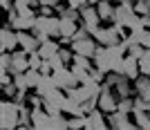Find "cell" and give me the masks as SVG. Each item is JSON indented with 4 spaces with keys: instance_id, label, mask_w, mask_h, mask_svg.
<instances>
[{
    "instance_id": "obj_1",
    "label": "cell",
    "mask_w": 150,
    "mask_h": 130,
    "mask_svg": "<svg viewBox=\"0 0 150 130\" xmlns=\"http://www.w3.org/2000/svg\"><path fill=\"white\" fill-rule=\"evenodd\" d=\"M18 119H20V103H16L13 99L0 101V128L5 130L18 128Z\"/></svg>"
},
{
    "instance_id": "obj_2",
    "label": "cell",
    "mask_w": 150,
    "mask_h": 130,
    "mask_svg": "<svg viewBox=\"0 0 150 130\" xmlns=\"http://www.w3.org/2000/svg\"><path fill=\"white\" fill-rule=\"evenodd\" d=\"M34 31H45L52 38L61 36V16H36V25L31 27Z\"/></svg>"
},
{
    "instance_id": "obj_3",
    "label": "cell",
    "mask_w": 150,
    "mask_h": 130,
    "mask_svg": "<svg viewBox=\"0 0 150 130\" xmlns=\"http://www.w3.org/2000/svg\"><path fill=\"white\" fill-rule=\"evenodd\" d=\"M81 23L85 27H88L90 31H96L101 27V16H99V9H96V5H85V7H81Z\"/></svg>"
},
{
    "instance_id": "obj_4",
    "label": "cell",
    "mask_w": 150,
    "mask_h": 130,
    "mask_svg": "<svg viewBox=\"0 0 150 130\" xmlns=\"http://www.w3.org/2000/svg\"><path fill=\"white\" fill-rule=\"evenodd\" d=\"M52 76H54V83H56L58 87H63V90L74 87V85H79V83H81V81H79V76H76L74 72H72V67H67V65H65V67H61V70H56Z\"/></svg>"
},
{
    "instance_id": "obj_5",
    "label": "cell",
    "mask_w": 150,
    "mask_h": 130,
    "mask_svg": "<svg viewBox=\"0 0 150 130\" xmlns=\"http://www.w3.org/2000/svg\"><path fill=\"white\" fill-rule=\"evenodd\" d=\"M99 108L105 112V114L119 110V97L112 92V87L103 85V90H101V94H99Z\"/></svg>"
},
{
    "instance_id": "obj_6",
    "label": "cell",
    "mask_w": 150,
    "mask_h": 130,
    "mask_svg": "<svg viewBox=\"0 0 150 130\" xmlns=\"http://www.w3.org/2000/svg\"><path fill=\"white\" fill-rule=\"evenodd\" d=\"M0 50L2 52L18 50V31L13 27H9V25L2 27V31H0Z\"/></svg>"
},
{
    "instance_id": "obj_7",
    "label": "cell",
    "mask_w": 150,
    "mask_h": 130,
    "mask_svg": "<svg viewBox=\"0 0 150 130\" xmlns=\"http://www.w3.org/2000/svg\"><path fill=\"white\" fill-rule=\"evenodd\" d=\"M18 31V47H23L25 52H36L38 47H40V43H38V38H36V34L31 29H16Z\"/></svg>"
},
{
    "instance_id": "obj_8",
    "label": "cell",
    "mask_w": 150,
    "mask_h": 130,
    "mask_svg": "<svg viewBox=\"0 0 150 130\" xmlns=\"http://www.w3.org/2000/svg\"><path fill=\"white\" fill-rule=\"evenodd\" d=\"M29 70V52H25L23 47L11 52V72L18 74V72H27Z\"/></svg>"
},
{
    "instance_id": "obj_9",
    "label": "cell",
    "mask_w": 150,
    "mask_h": 130,
    "mask_svg": "<svg viewBox=\"0 0 150 130\" xmlns=\"http://www.w3.org/2000/svg\"><path fill=\"white\" fill-rule=\"evenodd\" d=\"M85 128H94V130L108 128V117H105V112L101 110V108H96V110H92L90 114H85Z\"/></svg>"
},
{
    "instance_id": "obj_10",
    "label": "cell",
    "mask_w": 150,
    "mask_h": 130,
    "mask_svg": "<svg viewBox=\"0 0 150 130\" xmlns=\"http://www.w3.org/2000/svg\"><path fill=\"white\" fill-rule=\"evenodd\" d=\"M96 9H99V16L103 23H114V13H117V5L112 0H101L96 2Z\"/></svg>"
},
{
    "instance_id": "obj_11",
    "label": "cell",
    "mask_w": 150,
    "mask_h": 130,
    "mask_svg": "<svg viewBox=\"0 0 150 130\" xmlns=\"http://www.w3.org/2000/svg\"><path fill=\"white\" fill-rule=\"evenodd\" d=\"M121 72L134 81L139 74H141V67H139V58H134V56H130V54H125L123 65H121Z\"/></svg>"
},
{
    "instance_id": "obj_12",
    "label": "cell",
    "mask_w": 150,
    "mask_h": 130,
    "mask_svg": "<svg viewBox=\"0 0 150 130\" xmlns=\"http://www.w3.org/2000/svg\"><path fill=\"white\" fill-rule=\"evenodd\" d=\"M134 94L146 99V101H150V76L148 74H139L134 79Z\"/></svg>"
},
{
    "instance_id": "obj_13",
    "label": "cell",
    "mask_w": 150,
    "mask_h": 130,
    "mask_svg": "<svg viewBox=\"0 0 150 130\" xmlns=\"http://www.w3.org/2000/svg\"><path fill=\"white\" fill-rule=\"evenodd\" d=\"M81 27V23L74 18H69V16H61V36H69V38H74L76 29Z\"/></svg>"
},
{
    "instance_id": "obj_14",
    "label": "cell",
    "mask_w": 150,
    "mask_h": 130,
    "mask_svg": "<svg viewBox=\"0 0 150 130\" xmlns=\"http://www.w3.org/2000/svg\"><path fill=\"white\" fill-rule=\"evenodd\" d=\"M58 50H61V43H58V40H54V38H50V40L40 43V47H38V52H40V56H43V58H52L54 54H58Z\"/></svg>"
},
{
    "instance_id": "obj_15",
    "label": "cell",
    "mask_w": 150,
    "mask_h": 130,
    "mask_svg": "<svg viewBox=\"0 0 150 130\" xmlns=\"http://www.w3.org/2000/svg\"><path fill=\"white\" fill-rule=\"evenodd\" d=\"M132 119H134L137 128L150 130V112L148 110H132Z\"/></svg>"
},
{
    "instance_id": "obj_16",
    "label": "cell",
    "mask_w": 150,
    "mask_h": 130,
    "mask_svg": "<svg viewBox=\"0 0 150 130\" xmlns=\"http://www.w3.org/2000/svg\"><path fill=\"white\" fill-rule=\"evenodd\" d=\"M119 110L132 114V110H134V97H123V99H119Z\"/></svg>"
},
{
    "instance_id": "obj_17",
    "label": "cell",
    "mask_w": 150,
    "mask_h": 130,
    "mask_svg": "<svg viewBox=\"0 0 150 130\" xmlns=\"http://www.w3.org/2000/svg\"><path fill=\"white\" fill-rule=\"evenodd\" d=\"M132 5H134V11L139 16H150V0H137Z\"/></svg>"
},
{
    "instance_id": "obj_18",
    "label": "cell",
    "mask_w": 150,
    "mask_h": 130,
    "mask_svg": "<svg viewBox=\"0 0 150 130\" xmlns=\"http://www.w3.org/2000/svg\"><path fill=\"white\" fill-rule=\"evenodd\" d=\"M128 54L134 56V58H141V56L146 54V47L141 43H130V45H128Z\"/></svg>"
},
{
    "instance_id": "obj_19",
    "label": "cell",
    "mask_w": 150,
    "mask_h": 130,
    "mask_svg": "<svg viewBox=\"0 0 150 130\" xmlns=\"http://www.w3.org/2000/svg\"><path fill=\"white\" fill-rule=\"evenodd\" d=\"M20 87L16 85V83H5V85H2V97H5V99H13V97H16V92H18Z\"/></svg>"
},
{
    "instance_id": "obj_20",
    "label": "cell",
    "mask_w": 150,
    "mask_h": 130,
    "mask_svg": "<svg viewBox=\"0 0 150 130\" xmlns=\"http://www.w3.org/2000/svg\"><path fill=\"white\" fill-rule=\"evenodd\" d=\"M40 65H43V56H40V52H31L29 54V67H36V70H40Z\"/></svg>"
},
{
    "instance_id": "obj_21",
    "label": "cell",
    "mask_w": 150,
    "mask_h": 130,
    "mask_svg": "<svg viewBox=\"0 0 150 130\" xmlns=\"http://www.w3.org/2000/svg\"><path fill=\"white\" fill-rule=\"evenodd\" d=\"M38 16H58L56 13V7H52V5H38Z\"/></svg>"
},
{
    "instance_id": "obj_22",
    "label": "cell",
    "mask_w": 150,
    "mask_h": 130,
    "mask_svg": "<svg viewBox=\"0 0 150 130\" xmlns=\"http://www.w3.org/2000/svg\"><path fill=\"white\" fill-rule=\"evenodd\" d=\"M0 70H11V52L0 54Z\"/></svg>"
},
{
    "instance_id": "obj_23",
    "label": "cell",
    "mask_w": 150,
    "mask_h": 130,
    "mask_svg": "<svg viewBox=\"0 0 150 130\" xmlns=\"http://www.w3.org/2000/svg\"><path fill=\"white\" fill-rule=\"evenodd\" d=\"M139 67H141V74L150 76V56L148 54H144L141 58H139Z\"/></svg>"
},
{
    "instance_id": "obj_24",
    "label": "cell",
    "mask_w": 150,
    "mask_h": 130,
    "mask_svg": "<svg viewBox=\"0 0 150 130\" xmlns=\"http://www.w3.org/2000/svg\"><path fill=\"white\" fill-rule=\"evenodd\" d=\"M69 128H85V117H69Z\"/></svg>"
},
{
    "instance_id": "obj_25",
    "label": "cell",
    "mask_w": 150,
    "mask_h": 130,
    "mask_svg": "<svg viewBox=\"0 0 150 130\" xmlns=\"http://www.w3.org/2000/svg\"><path fill=\"white\" fill-rule=\"evenodd\" d=\"M67 5H69V7H74V9H81V7L90 5V2H88V0H67Z\"/></svg>"
},
{
    "instance_id": "obj_26",
    "label": "cell",
    "mask_w": 150,
    "mask_h": 130,
    "mask_svg": "<svg viewBox=\"0 0 150 130\" xmlns=\"http://www.w3.org/2000/svg\"><path fill=\"white\" fill-rule=\"evenodd\" d=\"M40 5H52V7H56L58 2H63V0H38Z\"/></svg>"
},
{
    "instance_id": "obj_27",
    "label": "cell",
    "mask_w": 150,
    "mask_h": 130,
    "mask_svg": "<svg viewBox=\"0 0 150 130\" xmlns=\"http://www.w3.org/2000/svg\"><path fill=\"white\" fill-rule=\"evenodd\" d=\"M88 2L90 5H96V2H101V0H88Z\"/></svg>"
}]
</instances>
